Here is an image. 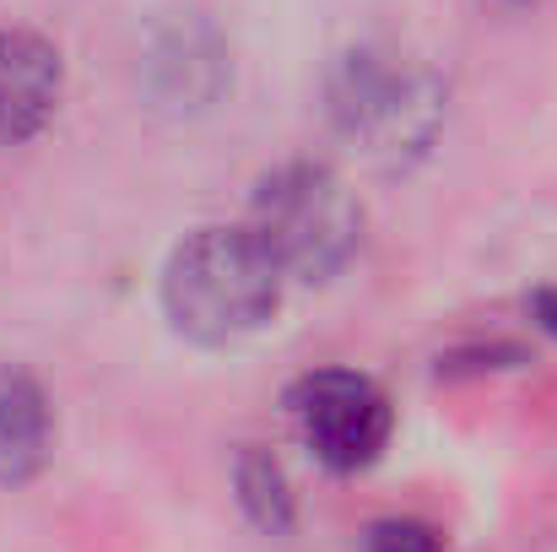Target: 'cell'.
Returning <instances> with one entry per match:
<instances>
[{"mask_svg":"<svg viewBox=\"0 0 557 552\" xmlns=\"http://www.w3.org/2000/svg\"><path fill=\"white\" fill-rule=\"evenodd\" d=\"M49 450V406L44 390L16 373L0 368V482H22L44 466Z\"/></svg>","mask_w":557,"mask_h":552,"instance_id":"cell-7","label":"cell"},{"mask_svg":"<svg viewBox=\"0 0 557 552\" xmlns=\"http://www.w3.org/2000/svg\"><path fill=\"white\" fill-rule=\"evenodd\" d=\"M249 233L271 249L282 277L325 282L363 244V206L320 163H287L255 189Z\"/></svg>","mask_w":557,"mask_h":552,"instance_id":"cell-2","label":"cell"},{"mask_svg":"<svg viewBox=\"0 0 557 552\" xmlns=\"http://www.w3.org/2000/svg\"><path fill=\"white\" fill-rule=\"evenodd\" d=\"M331 120L379 147L422 142L433 125V93L389 49H352L331 71Z\"/></svg>","mask_w":557,"mask_h":552,"instance_id":"cell-3","label":"cell"},{"mask_svg":"<svg viewBox=\"0 0 557 552\" xmlns=\"http://www.w3.org/2000/svg\"><path fill=\"white\" fill-rule=\"evenodd\" d=\"M147 65H152L158 93H163L174 109L211 103V98L222 93V82H227V54H222V44L211 38V27H200V22H180V27L152 49Z\"/></svg>","mask_w":557,"mask_h":552,"instance_id":"cell-6","label":"cell"},{"mask_svg":"<svg viewBox=\"0 0 557 552\" xmlns=\"http://www.w3.org/2000/svg\"><path fill=\"white\" fill-rule=\"evenodd\" d=\"M233 482H238V499H244V510L260 531H271V537L293 531V488H287V477L271 455L244 450L238 466H233Z\"/></svg>","mask_w":557,"mask_h":552,"instance_id":"cell-8","label":"cell"},{"mask_svg":"<svg viewBox=\"0 0 557 552\" xmlns=\"http://www.w3.org/2000/svg\"><path fill=\"white\" fill-rule=\"evenodd\" d=\"M282 266L249 228H200L163 271V309L195 342H233L271 320Z\"/></svg>","mask_w":557,"mask_h":552,"instance_id":"cell-1","label":"cell"},{"mask_svg":"<svg viewBox=\"0 0 557 552\" xmlns=\"http://www.w3.org/2000/svg\"><path fill=\"white\" fill-rule=\"evenodd\" d=\"M293 406H298V428H304L309 450L336 471L369 466L389 439V401L363 373L325 368V373L304 379Z\"/></svg>","mask_w":557,"mask_h":552,"instance_id":"cell-4","label":"cell"},{"mask_svg":"<svg viewBox=\"0 0 557 552\" xmlns=\"http://www.w3.org/2000/svg\"><path fill=\"white\" fill-rule=\"evenodd\" d=\"M60 49L27 27H5L0 33V142L16 147L27 136L44 131V120L60 103Z\"/></svg>","mask_w":557,"mask_h":552,"instance_id":"cell-5","label":"cell"},{"mask_svg":"<svg viewBox=\"0 0 557 552\" xmlns=\"http://www.w3.org/2000/svg\"><path fill=\"white\" fill-rule=\"evenodd\" d=\"M369 552H438V537L417 520H379L369 531Z\"/></svg>","mask_w":557,"mask_h":552,"instance_id":"cell-9","label":"cell"}]
</instances>
